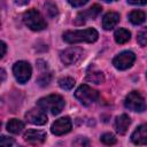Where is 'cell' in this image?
Listing matches in <instances>:
<instances>
[{
  "instance_id": "1",
  "label": "cell",
  "mask_w": 147,
  "mask_h": 147,
  "mask_svg": "<svg viewBox=\"0 0 147 147\" xmlns=\"http://www.w3.org/2000/svg\"><path fill=\"white\" fill-rule=\"evenodd\" d=\"M99 37V33L95 29L88 28L84 30H74L65 31L62 36L63 40L68 44H77V42H94Z\"/></svg>"
},
{
  "instance_id": "2",
  "label": "cell",
  "mask_w": 147,
  "mask_h": 147,
  "mask_svg": "<svg viewBox=\"0 0 147 147\" xmlns=\"http://www.w3.org/2000/svg\"><path fill=\"white\" fill-rule=\"evenodd\" d=\"M37 106L45 111H49L52 115H59L64 108V99L59 94H51L40 98L37 101Z\"/></svg>"
},
{
  "instance_id": "3",
  "label": "cell",
  "mask_w": 147,
  "mask_h": 147,
  "mask_svg": "<svg viewBox=\"0 0 147 147\" xmlns=\"http://www.w3.org/2000/svg\"><path fill=\"white\" fill-rule=\"evenodd\" d=\"M23 22L32 31H41L47 28L46 21L44 20L41 14L34 8L28 9L23 14Z\"/></svg>"
},
{
  "instance_id": "4",
  "label": "cell",
  "mask_w": 147,
  "mask_h": 147,
  "mask_svg": "<svg viewBox=\"0 0 147 147\" xmlns=\"http://www.w3.org/2000/svg\"><path fill=\"white\" fill-rule=\"evenodd\" d=\"M75 98L84 106H90L98 101L99 99V92L93 90L86 84L80 85L76 91H75Z\"/></svg>"
},
{
  "instance_id": "5",
  "label": "cell",
  "mask_w": 147,
  "mask_h": 147,
  "mask_svg": "<svg viewBox=\"0 0 147 147\" xmlns=\"http://www.w3.org/2000/svg\"><path fill=\"white\" fill-rule=\"evenodd\" d=\"M124 106L129 110L137 111V113H142L147 108L144 96L138 91H132L126 95V98L124 100Z\"/></svg>"
},
{
  "instance_id": "6",
  "label": "cell",
  "mask_w": 147,
  "mask_h": 147,
  "mask_svg": "<svg viewBox=\"0 0 147 147\" xmlns=\"http://www.w3.org/2000/svg\"><path fill=\"white\" fill-rule=\"evenodd\" d=\"M13 74H14L16 80L20 84H25L31 78L32 68H31L29 62H26V61H18L13 67Z\"/></svg>"
},
{
  "instance_id": "7",
  "label": "cell",
  "mask_w": 147,
  "mask_h": 147,
  "mask_svg": "<svg viewBox=\"0 0 147 147\" xmlns=\"http://www.w3.org/2000/svg\"><path fill=\"white\" fill-rule=\"evenodd\" d=\"M136 61V55L131 51H124L113 59V64L118 70L129 69Z\"/></svg>"
},
{
  "instance_id": "8",
  "label": "cell",
  "mask_w": 147,
  "mask_h": 147,
  "mask_svg": "<svg viewBox=\"0 0 147 147\" xmlns=\"http://www.w3.org/2000/svg\"><path fill=\"white\" fill-rule=\"evenodd\" d=\"M83 49L79 47H69L60 53V60L65 65H71L77 63L83 57Z\"/></svg>"
},
{
  "instance_id": "9",
  "label": "cell",
  "mask_w": 147,
  "mask_h": 147,
  "mask_svg": "<svg viewBox=\"0 0 147 147\" xmlns=\"http://www.w3.org/2000/svg\"><path fill=\"white\" fill-rule=\"evenodd\" d=\"M102 8L101 6L99 5H93L92 7L83 10V11H79L75 18V24L76 25H83L85 22H87L88 20H93L100 13H101Z\"/></svg>"
},
{
  "instance_id": "10",
  "label": "cell",
  "mask_w": 147,
  "mask_h": 147,
  "mask_svg": "<svg viewBox=\"0 0 147 147\" xmlns=\"http://www.w3.org/2000/svg\"><path fill=\"white\" fill-rule=\"evenodd\" d=\"M71 127H72L71 119L68 116H65V117H61V118L56 119L52 124L51 131L55 136H63V134L70 132L71 131Z\"/></svg>"
},
{
  "instance_id": "11",
  "label": "cell",
  "mask_w": 147,
  "mask_h": 147,
  "mask_svg": "<svg viewBox=\"0 0 147 147\" xmlns=\"http://www.w3.org/2000/svg\"><path fill=\"white\" fill-rule=\"evenodd\" d=\"M25 119L34 125H44L47 122V115L42 108H33L28 110L25 114Z\"/></svg>"
},
{
  "instance_id": "12",
  "label": "cell",
  "mask_w": 147,
  "mask_h": 147,
  "mask_svg": "<svg viewBox=\"0 0 147 147\" xmlns=\"http://www.w3.org/2000/svg\"><path fill=\"white\" fill-rule=\"evenodd\" d=\"M24 140L28 144L31 145H38V144H42L46 140V133L44 131L40 130H34V129H30L24 133Z\"/></svg>"
},
{
  "instance_id": "13",
  "label": "cell",
  "mask_w": 147,
  "mask_h": 147,
  "mask_svg": "<svg viewBox=\"0 0 147 147\" xmlns=\"http://www.w3.org/2000/svg\"><path fill=\"white\" fill-rule=\"evenodd\" d=\"M131 140L134 145H147V125H139L131 134Z\"/></svg>"
},
{
  "instance_id": "14",
  "label": "cell",
  "mask_w": 147,
  "mask_h": 147,
  "mask_svg": "<svg viewBox=\"0 0 147 147\" xmlns=\"http://www.w3.org/2000/svg\"><path fill=\"white\" fill-rule=\"evenodd\" d=\"M131 124V118L126 115V114H122L119 116L116 117L115 119V129H116V132L118 134H125L129 126Z\"/></svg>"
},
{
  "instance_id": "15",
  "label": "cell",
  "mask_w": 147,
  "mask_h": 147,
  "mask_svg": "<svg viewBox=\"0 0 147 147\" xmlns=\"http://www.w3.org/2000/svg\"><path fill=\"white\" fill-rule=\"evenodd\" d=\"M119 22V14L116 11H108L102 18V28L105 30H111Z\"/></svg>"
},
{
  "instance_id": "16",
  "label": "cell",
  "mask_w": 147,
  "mask_h": 147,
  "mask_svg": "<svg viewBox=\"0 0 147 147\" xmlns=\"http://www.w3.org/2000/svg\"><path fill=\"white\" fill-rule=\"evenodd\" d=\"M6 127H7V131L8 132H10L13 134H18L24 129V123L22 121L17 119V118H11V119L8 121Z\"/></svg>"
},
{
  "instance_id": "17",
  "label": "cell",
  "mask_w": 147,
  "mask_h": 147,
  "mask_svg": "<svg viewBox=\"0 0 147 147\" xmlns=\"http://www.w3.org/2000/svg\"><path fill=\"white\" fill-rule=\"evenodd\" d=\"M130 38H131L130 31L126 30V29H123V28L117 29V30L115 31V33H114V39H115V41H116L117 44H119V45L125 44L126 41L130 40Z\"/></svg>"
},
{
  "instance_id": "18",
  "label": "cell",
  "mask_w": 147,
  "mask_h": 147,
  "mask_svg": "<svg viewBox=\"0 0 147 147\" xmlns=\"http://www.w3.org/2000/svg\"><path fill=\"white\" fill-rule=\"evenodd\" d=\"M145 20H146V14L142 10H132L129 14V21L134 25L144 23Z\"/></svg>"
},
{
  "instance_id": "19",
  "label": "cell",
  "mask_w": 147,
  "mask_h": 147,
  "mask_svg": "<svg viewBox=\"0 0 147 147\" xmlns=\"http://www.w3.org/2000/svg\"><path fill=\"white\" fill-rule=\"evenodd\" d=\"M86 80L87 82H92L94 84H101L105 82V76L101 71H98V70H92V71H88L87 75H86Z\"/></svg>"
},
{
  "instance_id": "20",
  "label": "cell",
  "mask_w": 147,
  "mask_h": 147,
  "mask_svg": "<svg viewBox=\"0 0 147 147\" xmlns=\"http://www.w3.org/2000/svg\"><path fill=\"white\" fill-rule=\"evenodd\" d=\"M75 85V79L71 77H63L59 80V86L62 90H71Z\"/></svg>"
},
{
  "instance_id": "21",
  "label": "cell",
  "mask_w": 147,
  "mask_h": 147,
  "mask_svg": "<svg viewBox=\"0 0 147 147\" xmlns=\"http://www.w3.org/2000/svg\"><path fill=\"white\" fill-rule=\"evenodd\" d=\"M45 10L47 11L49 17H54L57 15V7L52 0H47L45 2Z\"/></svg>"
},
{
  "instance_id": "22",
  "label": "cell",
  "mask_w": 147,
  "mask_h": 147,
  "mask_svg": "<svg viewBox=\"0 0 147 147\" xmlns=\"http://www.w3.org/2000/svg\"><path fill=\"white\" fill-rule=\"evenodd\" d=\"M51 79H52L51 72H48V71H42V72L40 74V76L38 77L37 83H38V85H40V86H46V85L49 84Z\"/></svg>"
},
{
  "instance_id": "23",
  "label": "cell",
  "mask_w": 147,
  "mask_h": 147,
  "mask_svg": "<svg viewBox=\"0 0 147 147\" xmlns=\"http://www.w3.org/2000/svg\"><path fill=\"white\" fill-rule=\"evenodd\" d=\"M137 41L141 47L147 45V28H142L137 34Z\"/></svg>"
},
{
  "instance_id": "24",
  "label": "cell",
  "mask_w": 147,
  "mask_h": 147,
  "mask_svg": "<svg viewBox=\"0 0 147 147\" xmlns=\"http://www.w3.org/2000/svg\"><path fill=\"white\" fill-rule=\"evenodd\" d=\"M100 140L101 142H103L105 145H114L116 144V138L114 134L111 133H103L101 137H100Z\"/></svg>"
},
{
  "instance_id": "25",
  "label": "cell",
  "mask_w": 147,
  "mask_h": 147,
  "mask_svg": "<svg viewBox=\"0 0 147 147\" xmlns=\"http://www.w3.org/2000/svg\"><path fill=\"white\" fill-rule=\"evenodd\" d=\"M14 139L10 138V137H6V136H1L0 138V145L1 146H10V145H14Z\"/></svg>"
},
{
  "instance_id": "26",
  "label": "cell",
  "mask_w": 147,
  "mask_h": 147,
  "mask_svg": "<svg viewBox=\"0 0 147 147\" xmlns=\"http://www.w3.org/2000/svg\"><path fill=\"white\" fill-rule=\"evenodd\" d=\"M72 144L76 145V146H88L90 145V141L85 137H78L77 140H75Z\"/></svg>"
},
{
  "instance_id": "27",
  "label": "cell",
  "mask_w": 147,
  "mask_h": 147,
  "mask_svg": "<svg viewBox=\"0 0 147 147\" xmlns=\"http://www.w3.org/2000/svg\"><path fill=\"white\" fill-rule=\"evenodd\" d=\"M88 0H68V2L72 6V7H80L83 5H85Z\"/></svg>"
},
{
  "instance_id": "28",
  "label": "cell",
  "mask_w": 147,
  "mask_h": 147,
  "mask_svg": "<svg viewBox=\"0 0 147 147\" xmlns=\"http://www.w3.org/2000/svg\"><path fill=\"white\" fill-rule=\"evenodd\" d=\"M127 2L134 6H144L147 3V0H127Z\"/></svg>"
},
{
  "instance_id": "29",
  "label": "cell",
  "mask_w": 147,
  "mask_h": 147,
  "mask_svg": "<svg viewBox=\"0 0 147 147\" xmlns=\"http://www.w3.org/2000/svg\"><path fill=\"white\" fill-rule=\"evenodd\" d=\"M6 51H7V46H6L5 41H1V55H0V57H1V59L6 55Z\"/></svg>"
},
{
  "instance_id": "30",
  "label": "cell",
  "mask_w": 147,
  "mask_h": 147,
  "mask_svg": "<svg viewBox=\"0 0 147 147\" xmlns=\"http://www.w3.org/2000/svg\"><path fill=\"white\" fill-rule=\"evenodd\" d=\"M30 0H15V3L18 5V6H23V5H26Z\"/></svg>"
},
{
  "instance_id": "31",
  "label": "cell",
  "mask_w": 147,
  "mask_h": 147,
  "mask_svg": "<svg viewBox=\"0 0 147 147\" xmlns=\"http://www.w3.org/2000/svg\"><path fill=\"white\" fill-rule=\"evenodd\" d=\"M5 76H6V72H5V70H3V69H1V82H3V80H5Z\"/></svg>"
},
{
  "instance_id": "32",
  "label": "cell",
  "mask_w": 147,
  "mask_h": 147,
  "mask_svg": "<svg viewBox=\"0 0 147 147\" xmlns=\"http://www.w3.org/2000/svg\"><path fill=\"white\" fill-rule=\"evenodd\" d=\"M102 1H105V2H111V1H116V0H102Z\"/></svg>"
},
{
  "instance_id": "33",
  "label": "cell",
  "mask_w": 147,
  "mask_h": 147,
  "mask_svg": "<svg viewBox=\"0 0 147 147\" xmlns=\"http://www.w3.org/2000/svg\"><path fill=\"white\" fill-rule=\"evenodd\" d=\"M146 76H147V75H146Z\"/></svg>"
}]
</instances>
